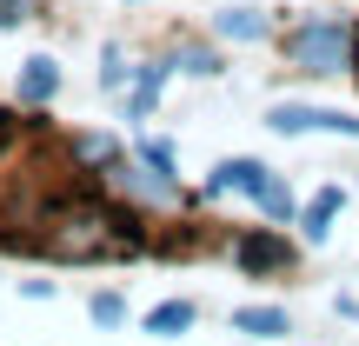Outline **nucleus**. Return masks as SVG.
<instances>
[{
    "instance_id": "obj_8",
    "label": "nucleus",
    "mask_w": 359,
    "mask_h": 346,
    "mask_svg": "<svg viewBox=\"0 0 359 346\" xmlns=\"http://www.w3.org/2000/svg\"><path fill=\"white\" fill-rule=\"evenodd\" d=\"M219 34H226V40H259V13H246V7L219 13Z\"/></svg>"
},
{
    "instance_id": "obj_9",
    "label": "nucleus",
    "mask_w": 359,
    "mask_h": 346,
    "mask_svg": "<svg viewBox=\"0 0 359 346\" xmlns=\"http://www.w3.org/2000/svg\"><path fill=\"white\" fill-rule=\"evenodd\" d=\"M154 100H160V67H147V74H140V87H133V114H147Z\"/></svg>"
},
{
    "instance_id": "obj_7",
    "label": "nucleus",
    "mask_w": 359,
    "mask_h": 346,
    "mask_svg": "<svg viewBox=\"0 0 359 346\" xmlns=\"http://www.w3.org/2000/svg\"><path fill=\"white\" fill-rule=\"evenodd\" d=\"M333 213H339V187H326L320 200L306 206V233H313V240H326V233H333Z\"/></svg>"
},
{
    "instance_id": "obj_5",
    "label": "nucleus",
    "mask_w": 359,
    "mask_h": 346,
    "mask_svg": "<svg viewBox=\"0 0 359 346\" xmlns=\"http://www.w3.org/2000/svg\"><path fill=\"white\" fill-rule=\"evenodd\" d=\"M233 326L253 333V340H273V333H286V313L280 307H240V313H233Z\"/></svg>"
},
{
    "instance_id": "obj_10",
    "label": "nucleus",
    "mask_w": 359,
    "mask_h": 346,
    "mask_svg": "<svg viewBox=\"0 0 359 346\" xmlns=\"http://www.w3.org/2000/svg\"><path fill=\"white\" fill-rule=\"evenodd\" d=\"M120 313H127L120 293H93V320H100V326H120Z\"/></svg>"
},
{
    "instance_id": "obj_1",
    "label": "nucleus",
    "mask_w": 359,
    "mask_h": 346,
    "mask_svg": "<svg viewBox=\"0 0 359 346\" xmlns=\"http://www.w3.org/2000/svg\"><path fill=\"white\" fill-rule=\"evenodd\" d=\"M206 193H253V200L266 206L273 220H286V213H293L286 187H280V180H273L266 167H259V160H226V167L213 173V187H206Z\"/></svg>"
},
{
    "instance_id": "obj_2",
    "label": "nucleus",
    "mask_w": 359,
    "mask_h": 346,
    "mask_svg": "<svg viewBox=\"0 0 359 346\" xmlns=\"http://www.w3.org/2000/svg\"><path fill=\"white\" fill-rule=\"evenodd\" d=\"M293 47H299V60H313L320 74L346 67V34H339V27H306V34H299Z\"/></svg>"
},
{
    "instance_id": "obj_11",
    "label": "nucleus",
    "mask_w": 359,
    "mask_h": 346,
    "mask_svg": "<svg viewBox=\"0 0 359 346\" xmlns=\"http://www.w3.org/2000/svg\"><path fill=\"white\" fill-rule=\"evenodd\" d=\"M140 160H147L154 173H173V147H160V140H147V147H140Z\"/></svg>"
},
{
    "instance_id": "obj_6",
    "label": "nucleus",
    "mask_w": 359,
    "mask_h": 346,
    "mask_svg": "<svg viewBox=\"0 0 359 346\" xmlns=\"http://www.w3.org/2000/svg\"><path fill=\"white\" fill-rule=\"evenodd\" d=\"M187 326H193V300H167V307H154V313H147V333H187Z\"/></svg>"
},
{
    "instance_id": "obj_3",
    "label": "nucleus",
    "mask_w": 359,
    "mask_h": 346,
    "mask_svg": "<svg viewBox=\"0 0 359 346\" xmlns=\"http://www.w3.org/2000/svg\"><path fill=\"white\" fill-rule=\"evenodd\" d=\"M60 93V67L47 60V53H34V60L20 67V100H53Z\"/></svg>"
},
{
    "instance_id": "obj_4",
    "label": "nucleus",
    "mask_w": 359,
    "mask_h": 346,
    "mask_svg": "<svg viewBox=\"0 0 359 346\" xmlns=\"http://www.w3.org/2000/svg\"><path fill=\"white\" fill-rule=\"evenodd\" d=\"M240 267H286V240H273V233H253V240H240Z\"/></svg>"
}]
</instances>
